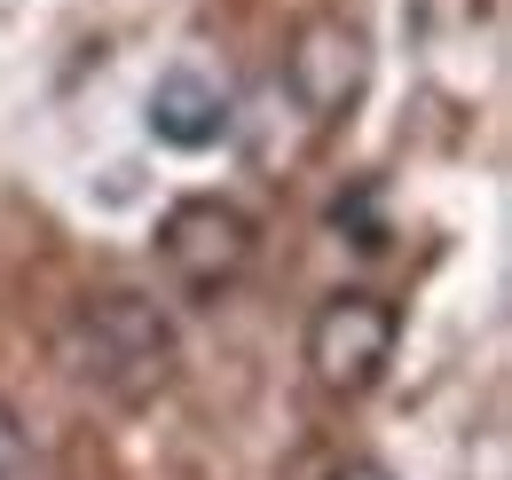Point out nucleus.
Segmentation results:
<instances>
[{"instance_id": "f257e3e1", "label": "nucleus", "mask_w": 512, "mask_h": 480, "mask_svg": "<svg viewBox=\"0 0 512 480\" xmlns=\"http://www.w3.org/2000/svg\"><path fill=\"white\" fill-rule=\"evenodd\" d=\"M64 362L79 386H95L111 402H142L174 370V323L142 292H95L64 323Z\"/></svg>"}, {"instance_id": "f03ea898", "label": "nucleus", "mask_w": 512, "mask_h": 480, "mask_svg": "<svg viewBox=\"0 0 512 480\" xmlns=\"http://www.w3.org/2000/svg\"><path fill=\"white\" fill-rule=\"evenodd\" d=\"M394 339H402L394 300H379V292L355 284V292H331V300L308 315L300 355H308V378H316L331 402H363L386 378V362H394Z\"/></svg>"}, {"instance_id": "7ed1b4c3", "label": "nucleus", "mask_w": 512, "mask_h": 480, "mask_svg": "<svg viewBox=\"0 0 512 480\" xmlns=\"http://www.w3.org/2000/svg\"><path fill=\"white\" fill-rule=\"evenodd\" d=\"M253 213L245 205H229V197H182V205H166V221H158V268H166V284L174 292H190V300H221L245 268H253Z\"/></svg>"}, {"instance_id": "20e7f679", "label": "nucleus", "mask_w": 512, "mask_h": 480, "mask_svg": "<svg viewBox=\"0 0 512 480\" xmlns=\"http://www.w3.org/2000/svg\"><path fill=\"white\" fill-rule=\"evenodd\" d=\"M363 79H371V48H363V32L339 24V16L308 24V32L292 40V56H284V95H292L316 126L347 119L355 95H363Z\"/></svg>"}, {"instance_id": "39448f33", "label": "nucleus", "mask_w": 512, "mask_h": 480, "mask_svg": "<svg viewBox=\"0 0 512 480\" xmlns=\"http://www.w3.org/2000/svg\"><path fill=\"white\" fill-rule=\"evenodd\" d=\"M142 126H150L166 150H213V142L237 126V103H229V87H221L213 71H197V63H166V71L150 79Z\"/></svg>"}, {"instance_id": "423d86ee", "label": "nucleus", "mask_w": 512, "mask_h": 480, "mask_svg": "<svg viewBox=\"0 0 512 480\" xmlns=\"http://www.w3.org/2000/svg\"><path fill=\"white\" fill-rule=\"evenodd\" d=\"M24 473V425H16V410L0 402V480Z\"/></svg>"}, {"instance_id": "0eeeda50", "label": "nucleus", "mask_w": 512, "mask_h": 480, "mask_svg": "<svg viewBox=\"0 0 512 480\" xmlns=\"http://www.w3.org/2000/svg\"><path fill=\"white\" fill-rule=\"evenodd\" d=\"M331 480H394V473H386V465H339Z\"/></svg>"}]
</instances>
